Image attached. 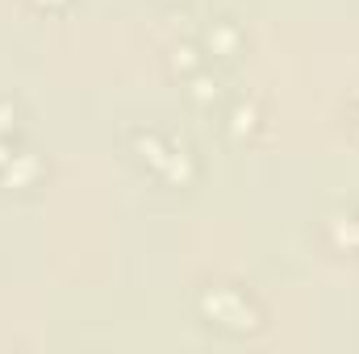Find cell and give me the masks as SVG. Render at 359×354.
I'll return each mask as SVG.
<instances>
[{"instance_id": "cell-1", "label": "cell", "mask_w": 359, "mask_h": 354, "mask_svg": "<svg viewBox=\"0 0 359 354\" xmlns=\"http://www.w3.org/2000/svg\"><path fill=\"white\" fill-rule=\"evenodd\" d=\"M205 313L217 321V325H226V330H251L255 321H247L251 317V304H247V296H238V292H230V288H217V292H209V300H205ZM209 321V325H213Z\"/></svg>"}]
</instances>
